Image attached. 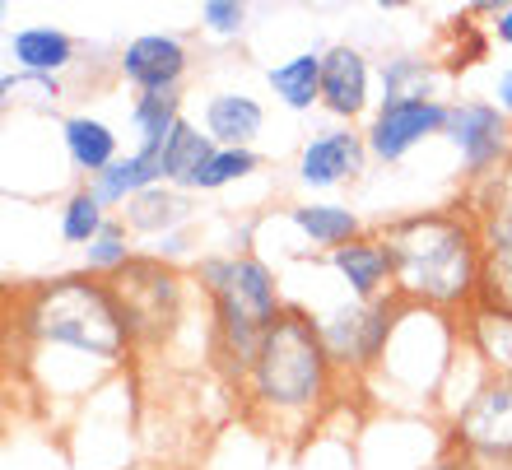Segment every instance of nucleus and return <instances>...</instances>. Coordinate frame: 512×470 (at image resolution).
Returning a JSON list of instances; mask_svg holds the SVG:
<instances>
[{
  "label": "nucleus",
  "instance_id": "1",
  "mask_svg": "<svg viewBox=\"0 0 512 470\" xmlns=\"http://www.w3.org/2000/svg\"><path fill=\"white\" fill-rule=\"evenodd\" d=\"M10 322L28 368H42L52 359L66 363L70 354L94 377H103L135 354L131 326H126V312L112 294V284L94 280L84 270L19 289L10 298Z\"/></svg>",
  "mask_w": 512,
  "mask_h": 470
},
{
  "label": "nucleus",
  "instance_id": "2",
  "mask_svg": "<svg viewBox=\"0 0 512 470\" xmlns=\"http://www.w3.org/2000/svg\"><path fill=\"white\" fill-rule=\"evenodd\" d=\"M391 256V289L405 308L461 317L480 303L485 252L475 219L461 205L447 210H410L378 229Z\"/></svg>",
  "mask_w": 512,
  "mask_h": 470
},
{
  "label": "nucleus",
  "instance_id": "3",
  "mask_svg": "<svg viewBox=\"0 0 512 470\" xmlns=\"http://www.w3.org/2000/svg\"><path fill=\"white\" fill-rule=\"evenodd\" d=\"M340 368L326 354V340L312 322V312L294 308L261 336V350L252 359V373L243 377V410L270 438H303L317 429L326 405L336 396Z\"/></svg>",
  "mask_w": 512,
  "mask_h": 470
},
{
  "label": "nucleus",
  "instance_id": "4",
  "mask_svg": "<svg viewBox=\"0 0 512 470\" xmlns=\"http://www.w3.org/2000/svg\"><path fill=\"white\" fill-rule=\"evenodd\" d=\"M191 280L201 284V294L210 298V350H215V363L224 368L229 382L243 387L256 350H261V336L289 312L280 275H275L266 256H256L252 247H238V252H205L191 266Z\"/></svg>",
  "mask_w": 512,
  "mask_h": 470
},
{
  "label": "nucleus",
  "instance_id": "5",
  "mask_svg": "<svg viewBox=\"0 0 512 470\" xmlns=\"http://www.w3.org/2000/svg\"><path fill=\"white\" fill-rule=\"evenodd\" d=\"M401 298H382V303H336L326 312H312V322L326 340V354L340 368V377H368L382 368V354L391 345V331L401 322Z\"/></svg>",
  "mask_w": 512,
  "mask_h": 470
},
{
  "label": "nucleus",
  "instance_id": "6",
  "mask_svg": "<svg viewBox=\"0 0 512 470\" xmlns=\"http://www.w3.org/2000/svg\"><path fill=\"white\" fill-rule=\"evenodd\" d=\"M461 210L475 219L480 252H485L480 303L512 312V163L461 191Z\"/></svg>",
  "mask_w": 512,
  "mask_h": 470
},
{
  "label": "nucleus",
  "instance_id": "7",
  "mask_svg": "<svg viewBox=\"0 0 512 470\" xmlns=\"http://www.w3.org/2000/svg\"><path fill=\"white\" fill-rule=\"evenodd\" d=\"M112 294H117V303L126 312L135 350H145V345H159V340L173 336L177 317H182L187 280H182L177 266H163L154 256H135L131 266L112 280Z\"/></svg>",
  "mask_w": 512,
  "mask_h": 470
},
{
  "label": "nucleus",
  "instance_id": "8",
  "mask_svg": "<svg viewBox=\"0 0 512 470\" xmlns=\"http://www.w3.org/2000/svg\"><path fill=\"white\" fill-rule=\"evenodd\" d=\"M443 140L461 163V182H485L512 163V117L494 98H452Z\"/></svg>",
  "mask_w": 512,
  "mask_h": 470
},
{
  "label": "nucleus",
  "instance_id": "9",
  "mask_svg": "<svg viewBox=\"0 0 512 470\" xmlns=\"http://www.w3.org/2000/svg\"><path fill=\"white\" fill-rule=\"evenodd\" d=\"M443 429L447 447L480 470H512V382H485Z\"/></svg>",
  "mask_w": 512,
  "mask_h": 470
},
{
  "label": "nucleus",
  "instance_id": "10",
  "mask_svg": "<svg viewBox=\"0 0 512 470\" xmlns=\"http://www.w3.org/2000/svg\"><path fill=\"white\" fill-rule=\"evenodd\" d=\"M447 112L452 98H405V103H378V112L368 117L364 140L373 163H405L419 145L443 140L447 131Z\"/></svg>",
  "mask_w": 512,
  "mask_h": 470
},
{
  "label": "nucleus",
  "instance_id": "11",
  "mask_svg": "<svg viewBox=\"0 0 512 470\" xmlns=\"http://www.w3.org/2000/svg\"><path fill=\"white\" fill-rule=\"evenodd\" d=\"M368 163H373V154H368L364 131L331 121V126H322V131H312L303 140L294 177H298V187H308V191H340V187H350V182H359Z\"/></svg>",
  "mask_w": 512,
  "mask_h": 470
},
{
  "label": "nucleus",
  "instance_id": "12",
  "mask_svg": "<svg viewBox=\"0 0 512 470\" xmlns=\"http://www.w3.org/2000/svg\"><path fill=\"white\" fill-rule=\"evenodd\" d=\"M373 89H378V70L359 47L350 42H331L322 52V112L336 126H354L359 117H373Z\"/></svg>",
  "mask_w": 512,
  "mask_h": 470
},
{
  "label": "nucleus",
  "instance_id": "13",
  "mask_svg": "<svg viewBox=\"0 0 512 470\" xmlns=\"http://www.w3.org/2000/svg\"><path fill=\"white\" fill-rule=\"evenodd\" d=\"M122 80L135 94H182V80L191 70V52L177 33H140L117 56Z\"/></svg>",
  "mask_w": 512,
  "mask_h": 470
},
{
  "label": "nucleus",
  "instance_id": "14",
  "mask_svg": "<svg viewBox=\"0 0 512 470\" xmlns=\"http://www.w3.org/2000/svg\"><path fill=\"white\" fill-rule=\"evenodd\" d=\"M326 266H331V275L340 280L345 298H354V303L396 298V289H391V256H387V247H382L378 229L345 242V247H336V252L326 256Z\"/></svg>",
  "mask_w": 512,
  "mask_h": 470
},
{
  "label": "nucleus",
  "instance_id": "15",
  "mask_svg": "<svg viewBox=\"0 0 512 470\" xmlns=\"http://www.w3.org/2000/svg\"><path fill=\"white\" fill-rule=\"evenodd\" d=\"M457 336L466 345L480 368L489 373V382H512V312L475 303L471 312L457 317Z\"/></svg>",
  "mask_w": 512,
  "mask_h": 470
},
{
  "label": "nucleus",
  "instance_id": "16",
  "mask_svg": "<svg viewBox=\"0 0 512 470\" xmlns=\"http://www.w3.org/2000/svg\"><path fill=\"white\" fill-rule=\"evenodd\" d=\"M284 224L298 233L303 252H322V256H331L336 247L368 233L359 210H350V205H340V201H298L284 210Z\"/></svg>",
  "mask_w": 512,
  "mask_h": 470
},
{
  "label": "nucleus",
  "instance_id": "17",
  "mask_svg": "<svg viewBox=\"0 0 512 470\" xmlns=\"http://www.w3.org/2000/svg\"><path fill=\"white\" fill-rule=\"evenodd\" d=\"M5 52H10L14 70H24V75H47V80H61L70 66H75V56H80V42L70 38L66 28L56 24H19L5 42Z\"/></svg>",
  "mask_w": 512,
  "mask_h": 470
},
{
  "label": "nucleus",
  "instance_id": "18",
  "mask_svg": "<svg viewBox=\"0 0 512 470\" xmlns=\"http://www.w3.org/2000/svg\"><path fill=\"white\" fill-rule=\"evenodd\" d=\"M61 149H66L70 168L94 182L122 159V135L112 121L94 117V112H75V117H61Z\"/></svg>",
  "mask_w": 512,
  "mask_h": 470
},
{
  "label": "nucleus",
  "instance_id": "19",
  "mask_svg": "<svg viewBox=\"0 0 512 470\" xmlns=\"http://www.w3.org/2000/svg\"><path fill=\"white\" fill-rule=\"evenodd\" d=\"M201 126L219 149H252V140L266 131V108H261V98L243 94V89H224V94L205 98Z\"/></svg>",
  "mask_w": 512,
  "mask_h": 470
},
{
  "label": "nucleus",
  "instance_id": "20",
  "mask_svg": "<svg viewBox=\"0 0 512 470\" xmlns=\"http://www.w3.org/2000/svg\"><path fill=\"white\" fill-rule=\"evenodd\" d=\"M191 215H196V210H191V191H177V187H168V182L140 191L122 210L131 238H145V242H159V238H168V233L191 229Z\"/></svg>",
  "mask_w": 512,
  "mask_h": 470
},
{
  "label": "nucleus",
  "instance_id": "21",
  "mask_svg": "<svg viewBox=\"0 0 512 470\" xmlns=\"http://www.w3.org/2000/svg\"><path fill=\"white\" fill-rule=\"evenodd\" d=\"M322 52L326 47H308V52L284 56L280 66L266 70V89L275 94V103L284 112L322 108Z\"/></svg>",
  "mask_w": 512,
  "mask_h": 470
},
{
  "label": "nucleus",
  "instance_id": "22",
  "mask_svg": "<svg viewBox=\"0 0 512 470\" xmlns=\"http://www.w3.org/2000/svg\"><path fill=\"white\" fill-rule=\"evenodd\" d=\"M159 182H163V154H154V149H131V154H122V159L112 163L103 177H94V182H89V191H94L108 210H117V215H122V210L135 201V196H140V191L159 187Z\"/></svg>",
  "mask_w": 512,
  "mask_h": 470
},
{
  "label": "nucleus",
  "instance_id": "23",
  "mask_svg": "<svg viewBox=\"0 0 512 470\" xmlns=\"http://www.w3.org/2000/svg\"><path fill=\"white\" fill-rule=\"evenodd\" d=\"M215 149L219 145L205 135V126H196V121L182 117V121H177V131L168 135V145H163V182H168V187H177V191H191Z\"/></svg>",
  "mask_w": 512,
  "mask_h": 470
},
{
  "label": "nucleus",
  "instance_id": "24",
  "mask_svg": "<svg viewBox=\"0 0 512 470\" xmlns=\"http://www.w3.org/2000/svg\"><path fill=\"white\" fill-rule=\"evenodd\" d=\"M443 66L433 56H387L378 66V103H405V98H438Z\"/></svg>",
  "mask_w": 512,
  "mask_h": 470
},
{
  "label": "nucleus",
  "instance_id": "25",
  "mask_svg": "<svg viewBox=\"0 0 512 470\" xmlns=\"http://www.w3.org/2000/svg\"><path fill=\"white\" fill-rule=\"evenodd\" d=\"M182 121V94H135L131 103V131H135V149H154L163 154L168 135Z\"/></svg>",
  "mask_w": 512,
  "mask_h": 470
},
{
  "label": "nucleus",
  "instance_id": "26",
  "mask_svg": "<svg viewBox=\"0 0 512 470\" xmlns=\"http://www.w3.org/2000/svg\"><path fill=\"white\" fill-rule=\"evenodd\" d=\"M135 238H131V229H126V219L122 215H112L108 219V229L98 233L94 242H89V247H84V275H94V280H117V275H122L126 266H131L135 261Z\"/></svg>",
  "mask_w": 512,
  "mask_h": 470
},
{
  "label": "nucleus",
  "instance_id": "27",
  "mask_svg": "<svg viewBox=\"0 0 512 470\" xmlns=\"http://www.w3.org/2000/svg\"><path fill=\"white\" fill-rule=\"evenodd\" d=\"M108 219H112V210L98 201L94 191H89V182H84V187H75L66 201H61V219H56V229H61V242H66V247H80L84 252L98 233L108 229Z\"/></svg>",
  "mask_w": 512,
  "mask_h": 470
},
{
  "label": "nucleus",
  "instance_id": "28",
  "mask_svg": "<svg viewBox=\"0 0 512 470\" xmlns=\"http://www.w3.org/2000/svg\"><path fill=\"white\" fill-rule=\"evenodd\" d=\"M256 168H261V154H256V149H215L210 163L201 168V177H196L191 196H215V191H224V187H233V182L252 177Z\"/></svg>",
  "mask_w": 512,
  "mask_h": 470
},
{
  "label": "nucleus",
  "instance_id": "29",
  "mask_svg": "<svg viewBox=\"0 0 512 470\" xmlns=\"http://www.w3.org/2000/svg\"><path fill=\"white\" fill-rule=\"evenodd\" d=\"M0 98H5V108H33L52 112L56 98H61V80H47V75H24V70H5V80H0Z\"/></svg>",
  "mask_w": 512,
  "mask_h": 470
},
{
  "label": "nucleus",
  "instance_id": "30",
  "mask_svg": "<svg viewBox=\"0 0 512 470\" xmlns=\"http://www.w3.org/2000/svg\"><path fill=\"white\" fill-rule=\"evenodd\" d=\"M201 33H210V38H219V42H238L247 33V5L243 0H205Z\"/></svg>",
  "mask_w": 512,
  "mask_h": 470
},
{
  "label": "nucleus",
  "instance_id": "31",
  "mask_svg": "<svg viewBox=\"0 0 512 470\" xmlns=\"http://www.w3.org/2000/svg\"><path fill=\"white\" fill-rule=\"evenodd\" d=\"M145 256H154V261H163V266H182V261H201V252H196V238H191V229H182V233H168V238H159V242H149V252Z\"/></svg>",
  "mask_w": 512,
  "mask_h": 470
},
{
  "label": "nucleus",
  "instance_id": "32",
  "mask_svg": "<svg viewBox=\"0 0 512 470\" xmlns=\"http://www.w3.org/2000/svg\"><path fill=\"white\" fill-rule=\"evenodd\" d=\"M489 33L512 52V5H489Z\"/></svg>",
  "mask_w": 512,
  "mask_h": 470
},
{
  "label": "nucleus",
  "instance_id": "33",
  "mask_svg": "<svg viewBox=\"0 0 512 470\" xmlns=\"http://www.w3.org/2000/svg\"><path fill=\"white\" fill-rule=\"evenodd\" d=\"M424 470H480V466H475L471 457H461V452H452V447H443V452H438V457H433Z\"/></svg>",
  "mask_w": 512,
  "mask_h": 470
},
{
  "label": "nucleus",
  "instance_id": "34",
  "mask_svg": "<svg viewBox=\"0 0 512 470\" xmlns=\"http://www.w3.org/2000/svg\"><path fill=\"white\" fill-rule=\"evenodd\" d=\"M494 103H499V108L512 117V66H503L499 80H494Z\"/></svg>",
  "mask_w": 512,
  "mask_h": 470
}]
</instances>
